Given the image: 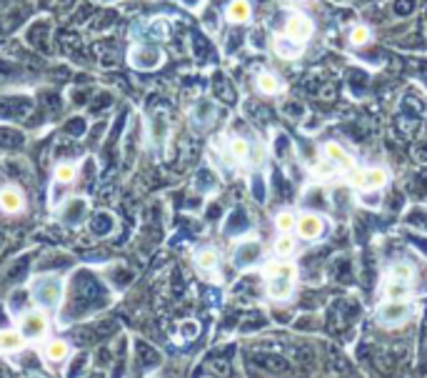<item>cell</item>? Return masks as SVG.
I'll list each match as a JSON object with an SVG mask.
<instances>
[{
  "label": "cell",
  "instance_id": "cell-11",
  "mask_svg": "<svg viewBox=\"0 0 427 378\" xmlns=\"http://www.w3.org/2000/svg\"><path fill=\"white\" fill-rule=\"evenodd\" d=\"M0 208L6 213H20L25 208V196L18 188H0Z\"/></svg>",
  "mask_w": 427,
  "mask_h": 378
},
{
  "label": "cell",
  "instance_id": "cell-21",
  "mask_svg": "<svg viewBox=\"0 0 427 378\" xmlns=\"http://www.w3.org/2000/svg\"><path fill=\"white\" fill-rule=\"evenodd\" d=\"M295 223H297V218L292 216V213H287V210L278 213V218H275V226H278L280 233H290V231H295Z\"/></svg>",
  "mask_w": 427,
  "mask_h": 378
},
{
  "label": "cell",
  "instance_id": "cell-18",
  "mask_svg": "<svg viewBox=\"0 0 427 378\" xmlns=\"http://www.w3.org/2000/svg\"><path fill=\"white\" fill-rule=\"evenodd\" d=\"M227 150H230V156L235 163H248L250 153H253V145H250L245 138H232L230 145H227Z\"/></svg>",
  "mask_w": 427,
  "mask_h": 378
},
{
  "label": "cell",
  "instance_id": "cell-25",
  "mask_svg": "<svg viewBox=\"0 0 427 378\" xmlns=\"http://www.w3.org/2000/svg\"><path fill=\"white\" fill-rule=\"evenodd\" d=\"M303 3H308V0H303Z\"/></svg>",
  "mask_w": 427,
  "mask_h": 378
},
{
  "label": "cell",
  "instance_id": "cell-12",
  "mask_svg": "<svg viewBox=\"0 0 427 378\" xmlns=\"http://www.w3.org/2000/svg\"><path fill=\"white\" fill-rule=\"evenodd\" d=\"M163 60V53L160 48H155V45H142L133 53V63L137 68H158Z\"/></svg>",
  "mask_w": 427,
  "mask_h": 378
},
{
  "label": "cell",
  "instance_id": "cell-23",
  "mask_svg": "<svg viewBox=\"0 0 427 378\" xmlns=\"http://www.w3.org/2000/svg\"><path fill=\"white\" fill-rule=\"evenodd\" d=\"M55 178H58L60 183H70V180L75 178V166H73V163H63V166H58Z\"/></svg>",
  "mask_w": 427,
  "mask_h": 378
},
{
  "label": "cell",
  "instance_id": "cell-7",
  "mask_svg": "<svg viewBox=\"0 0 427 378\" xmlns=\"http://www.w3.org/2000/svg\"><path fill=\"white\" fill-rule=\"evenodd\" d=\"M313 33H315L313 20L308 15H303V13H292L287 23H285V36L292 38L295 43H308L313 38Z\"/></svg>",
  "mask_w": 427,
  "mask_h": 378
},
{
  "label": "cell",
  "instance_id": "cell-10",
  "mask_svg": "<svg viewBox=\"0 0 427 378\" xmlns=\"http://www.w3.org/2000/svg\"><path fill=\"white\" fill-rule=\"evenodd\" d=\"M45 330H47V319L43 316V313L33 311V313H28V316H25L20 333L25 336V341H36V338L45 336Z\"/></svg>",
  "mask_w": 427,
  "mask_h": 378
},
{
  "label": "cell",
  "instance_id": "cell-4",
  "mask_svg": "<svg viewBox=\"0 0 427 378\" xmlns=\"http://www.w3.org/2000/svg\"><path fill=\"white\" fill-rule=\"evenodd\" d=\"M387 175L385 168H355L352 170V186H357L360 191L373 193V191H382L387 186Z\"/></svg>",
  "mask_w": 427,
  "mask_h": 378
},
{
  "label": "cell",
  "instance_id": "cell-22",
  "mask_svg": "<svg viewBox=\"0 0 427 378\" xmlns=\"http://www.w3.org/2000/svg\"><path fill=\"white\" fill-rule=\"evenodd\" d=\"M368 41H370L368 25H355V28H352V33H350L352 45H368Z\"/></svg>",
  "mask_w": 427,
  "mask_h": 378
},
{
  "label": "cell",
  "instance_id": "cell-13",
  "mask_svg": "<svg viewBox=\"0 0 427 378\" xmlns=\"http://www.w3.org/2000/svg\"><path fill=\"white\" fill-rule=\"evenodd\" d=\"M195 266L200 273L215 278L218 276V266H220L218 253H215L213 248H202V251H197V256H195Z\"/></svg>",
  "mask_w": 427,
  "mask_h": 378
},
{
  "label": "cell",
  "instance_id": "cell-9",
  "mask_svg": "<svg viewBox=\"0 0 427 378\" xmlns=\"http://www.w3.org/2000/svg\"><path fill=\"white\" fill-rule=\"evenodd\" d=\"M322 158L325 163H330L335 170H345V173H352L355 170V161L347 156V150H343L338 143H325L322 145Z\"/></svg>",
  "mask_w": 427,
  "mask_h": 378
},
{
  "label": "cell",
  "instance_id": "cell-2",
  "mask_svg": "<svg viewBox=\"0 0 427 378\" xmlns=\"http://www.w3.org/2000/svg\"><path fill=\"white\" fill-rule=\"evenodd\" d=\"M410 316H412V306L407 303V298H385L377 308V324L385 328H398L407 324Z\"/></svg>",
  "mask_w": 427,
  "mask_h": 378
},
{
  "label": "cell",
  "instance_id": "cell-24",
  "mask_svg": "<svg viewBox=\"0 0 427 378\" xmlns=\"http://www.w3.org/2000/svg\"><path fill=\"white\" fill-rule=\"evenodd\" d=\"M195 333H197V324H193V321L183 324V336H195Z\"/></svg>",
  "mask_w": 427,
  "mask_h": 378
},
{
  "label": "cell",
  "instance_id": "cell-14",
  "mask_svg": "<svg viewBox=\"0 0 427 378\" xmlns=\"http://www.w3.org/2000/svg\"><path fill=\"white\" fill-rule=\"evenodd\" d=\"M273 48H275V53H278L280 58H285V60H295V58H300V55H303V45H300V43H295L292 38H287V36L275 38Z\"/></svg>",
  "mask_w": 427,
  "mask_h": 378
},
{
  "label": "cell",
  "instance_id": "cell-3",
  "mask_svg": "<svg viewBox=\"0 0 427 378\" xmlns=\"http://www.w3.org/2000/svg\"><path fill=\"white\" fill-rule=\"evenodd\" d=\"M410 283H412V268L407 263L392 266L385 281V298H407Z\"/></svg>",
  "mask_w": 427,
  "mask_h": 378
},
{
  "label": "cell",
  "instance_id": "cell-8",
  "mask_svg": "<svg viewBox=\"0 0 427 378\" xmlns=\"http://www.w3.org/2000/svg\"><path fill=\"white\" fill-rule=\"evenodd\" d=\"M295 233L303 240H317L325 233V221L320 216H315V213H303L295 223Z\"/></svg>",
  "mask_w": 427,
  "mask_h": 378
},
{
  "label": "cell",
  "instance_id": "cell-1",
  "mask_svg": "<svg viewBox=\"0 0 427 378\" xmlns=\"http://www.w3.org/2000/svg\"><path fill=\"white\" fill-rule=\"evenodd\" d=\"M262 276H265V291L273 300H287L295 291V266L267 263Z\"/></svg>",
  "mask_w": 427,
  "mask_h": 378
},
{
  "label": "cell",
  "instance_id": "cell-19",
  "mask_svg": "<svg viewBox=\"0 0 427 378\" xmlns=\"http://www.w3.org/2000/svg\"><path fill=\"white\" fill-rule=\"evenodd\" d=\"M292 253H295V240L290 238V233H283L275 240V256L278 259H290Z\"/></svg>",
  "mask_w": 427,
  "mask_h": 378
},
{
  "label": "cell",
  "instance_id": "cell-5",
  "mask_svg": "<svg viewBox=\"0 0 427 378\" xmlns=\"http://www.w3.org/2000/svg\"><path fill=\"white\" fill-rule=\"evenodd\" d=\"M33 296L40 306L53 308L60 300V278L58 276H40L33 281Z\"/></svg>",
  "mask_w": 427,
  "mask_h": 378
},
{
  "label": "cell",
  "instance_id": "cell-17",
  "mask_svg": "<svg viewBox=\"0 0 427 378\" xmlns=\"http://www.w3.org/2000/svg\"><path fill=\"white\" fill-rule=\"evenodd\" d=\"M25 343V336L18 330H0V354H8V351H18Z\"/></svg>",
  "mask_w": 427,
  "mask_h": 378
},
{
  "label": "cell",
  "instance_id": "cell-16",
  "mask_svg": "<svg viewBox=\"0 0 427 378\" xmlns=\"http://www.w3.org/2000/svg\"><path fill=\"white\" fill-rule=\"evenodd\" d=\"M257 90L265 93V96H278L280 90H283V80L273 73H260L257 75Z\"/></svg>",
  "mask_w": 427,
  "mask_h": 378
},
{
  "label": "cell",
  "instance_id": "cell-6",
  "mask_svg": "<svg viewBox=\"0 0 427 378\" xmlns=\"http://www.w3.org/2000/svg\"><path fill=\"white\" fill-rule=\"evenodd\" d=\"M262 261V243L260 240H243L240 246L235 248V256H232V263L235 268L245 270L253 268Z\"/></svg>",
  "mask_w": 427,
  "mask_h": 378
},
{
  "label": "cell",
  "instance_id": "cell-15",
  "mask_svg": "<svg viewBox=\"0 0 427 378\" xmlns=\"http://www.w3.org/2000/svg\"><path fill=\"white\" fill-rule=\"evenodd\" d=\"M225 18L235 25H243L253 18V8H250L248 0H232L230 6L225 8Z\"/></svg>",
  "mask_w": 427,
  "mask_h": 378
},
{
  "label": "cell",
  "instance_id": "cell-20",
  "mask_svg": "<svg viewBox=\"0 0 427 378\" xmlns=\"http://www.w3.org/2000/svg\"><path fill=\"white\" fill-rule=\"evenodd\" d=\"M45 356H47V361L58 363V361H63L68 356V343L66 341H50L45 346Z\"/></svg>",
  "mask_w": 427,
  "mask_h": 378
}]
</instances>
